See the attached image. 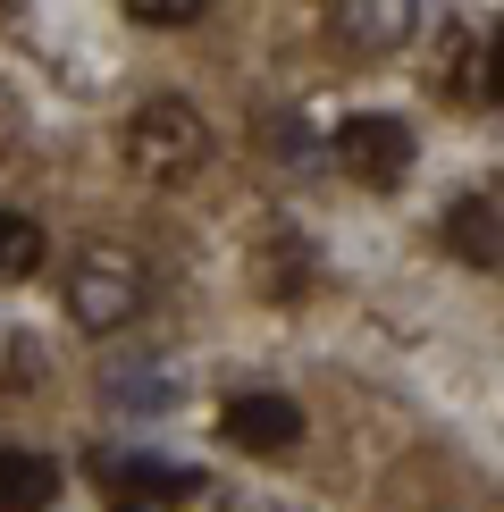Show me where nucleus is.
I'll use <instances>...</instances> for the list:
<instances>
[{
  "label": "nucleus",
  "mask_w": 504,
  "mask_h": 512,
  "mask_svg": "<svg viewBox=\"0 0 504 512\" xmlns=\"http://www.w3.org/2000/svg\"><path fill=\"white\" fill-rule=\"evenodd\" d=\"M126 160H135L143 177H160V185L202 177V160H210L202 110H185V101H152V110H135V126H126Z\"/></svg>",
  "instance_id": "f257e3e1"
},
{
  "label": "nucleus",
  "mask_w": 504,
  "mask_h": 512,
  "mask_svg": "<svg viewBox=\"0 0 504 512\" xmlns=\"http://www.w3.org/2000/svg\"><path fill=\"white\" fill-rule=\"evenodd\" d=\"M135 303H143V269L126 261L118 244L76 252V269H68V311H76V328L110 336L118 319H135Z\"/></svg>",
  "instance_id": "f03ea898"
},
{
  "label": "nucleus",
  "mask_w": 504,
  "mask_h": 512,
  "mask_svg": "<svg viewBox=\"0 0 504 512\" xmlns=\"http://www.w3.org/2000/svg\"><path fill=\"white\" fill-rule=\"evenodd\" d=\"M336 160H345L362 185H404V168H412V126L362 110V118L336 126Z\"/></svg>",
  "instance_id": "7ed1b4c3"
},
{
  "label": "nucleus",
  "mask_w": 504,
  "mask_h": 512,
  "mask_svg": "<svg viewBox=\"0 0 504 512\" xmlns=\"http://www.w3.org/2000/svg\"><path fill=\"white\" fill-rule=\"evenodd\" d=\"M219 429L244 454H286V445H303V412H294V395H236Z\"/></svg>",
  "instance_id": "20e7f679"
},
{
  "label": "nucleus",
  "mask_w": 504,
  "mask_h": 512,
  "mask_svg": "<svg viewBox=\"0 0 504 512\" xmlns=\"http://www.w3.org/2000/svg\"><path fill=\"white\" fill-rule=\"evenodd\" d=\"M51 504H59V462L34 445H9L0 454V512H51Z\"/></svg>",
  "instance_id": "39448f33"
},
{
  "label": "nucleus",
  "mask_w": 504,
  "mask_h": 512,
  "mask_svg": "<svg viewBox=\"0 0 504 512\" xmlns=\"http://www.w3.org/2000/svg\"><path fill=\"white\" fill-rule=\"evenodd\" d=\"M446 244H454V261L496 269V194H462L446 210Z\"/></svg>",
  "instance_id": "423d86ee"
},
{
  "label": "nucleus",
  "mask_w": 504,
  "mask_h": 512,
  "mask_svg": "<svg viewBox=\"0 0 504 512\" xmlns=\"http://www.w3.org/2000/svg\"><path fill=\"white\" fill-rule=\"evenodd\" d=\"M328 26H336V34H353V42H370V51H387V42H404L420 17H412V9H395V0H345Z\"/></svg>",
  "instance_id": "0eeeda50"
},
{
  "label": "nucleus",
  "mask_w": 504,
  "mask_h": 512,
  "mask_svg": "<svg viewBox=\"0 0 504 512\" xmlns=\"http://www.w3.org/2000/svg\"><path fill=\"white\" fill-rule=\"evenodd\" d=\"M101 471L135 487L126 504H143V496H160V504H185V496H202V479H194V471H168V462H143V454H135V462H101Z\"/></svg>",
  "instance_id": "6e6552de"
},
{
  "label": "nucleus",
  "mask_w": 504,
  "mask_h": 512,
  "mask_svg": "<svg viewBox=\"0 0 504 512\" xmlns=\"http://www.w3.org/2000/svg\"><path fill=\"white\" fill-rule=\"evenodd\" d=\"M42 269V227L34 219H17V210H0V277H34Z\"/></svg>",
  "instance_id": "1a4fd4ad"
},
{
  "label": "nucleus",
  "mask_w": 504,
  "mask_h": 512,
  "mask_svg": "<svg viewBox=\"0 0 504 512\" xmlns=\"http://www.w3.org/2000/svg\"><path fill=\"white\" fill-rule=\"evenodd\" d=\"M454 84H462L471 110H496V42H471V59L454 68Z\"/></svg>",
  "instance_id": "9d476101"
},
{
  "label": "nucleus",
  "mask_w": 504,
  "mask_h": 512,
  "mask_svg": "<svg viewBox=\"0 0 504 512\" xmlns=\"http://www.w3.org/2000/svg\"><path fill=\"white\" fill-rule=\"evenodd\" d=\"M126 17H135V26H202V9H194V0H135Z\"/></svg>",
  "instance_id": "9b49d317"
},
{
  "label": "nucleus",
  "mask_w": 504,
  "mask_h": 512,
  "mask_svg": "<svg viewBox=\"0 0 504 512\" xmlns=\"http://www.w3.org/2000/svg\"><path fill=\"white\" fill-rule=\"evenodd\" d=\"M118 512H152V504H118Z\"/></svg>",
  "instance_id": "f8f14e48"
}]
</instances>
